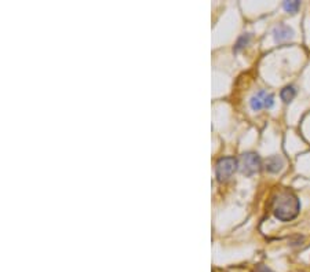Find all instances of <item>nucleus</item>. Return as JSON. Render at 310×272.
<instances>
[{
	"mask_svg": "<svg viewBox=\"0 0 310 272\" xmlns=\"http://www.w3.org/2000/svg\"><path fill=\"white\" fill-rule=\"evenodd\" d=\"M251 40V34H248V33H244V34H241L240 37H238V40H237L236 46H235V51H240L241 48H244L248 43Z\"/></svg>",
	"mask_w": 310,
	"mask_h": 272,
	"instance_id": "nucleus-9",
	"label": "nucleus"
},
{
	"mask_svg": "<svg viewBox=\"0 0 310 272\" xmlns=\"http://www.w3.org/2000/svg\"><path fill=\"white\" fill-rule=\"evenodd\" d=\"M261 169V158L255 153H244L241 155V170L245 176H253Z\"/></svg>",
	"mask_w": 310,
	"mask_h": 272,
	"instance_id": "nucleus-3",
	"label": "nucleus"
},
{
	"mask_svg": "<svg viewBox=\"0 0 310 272\" xmlns=\"http://www.w3.org/2000/svg\"><path fill=\"white\" fill-rule=\"evenodd\" d=\"M255 272H273L270 268H268L266 265H258L256 267V270H255Z\"/></svg>",
	"mask_w": 310,
	"mask_h": 272,
	"instance_id": "nucleus-10",
	"label": "nucleus"
},
{
	"mask_svg": "<svg viewBox=\"0 0 310 272\" xmlns=\"http://www.w3.org/2000/svg\"><path fill=\"white\" fill-rule=\"evenodd\" d=\"M295 95H296V89H295L294 85H287V87H284V88L280 91V98L286 103L291 102L295 98Z\"/></svg>",
	"mask_w": 310,
	"mask_h": 272,
	"instance_id": "nucleus-7",
	"label": "nucleus"
},
{
	"mask_svg": "<svg viewBox=\"0 0 310 272\" xmlns=\"http://www.w3.org/2000/svg\"><path fill=\"white\" fill-rule=\"evenodd\" d=\"M273 36H274V40L277 41V43H284V41L290 40V39L294 37V31L288 25L278 24L273 29Z\"/></svg>",
	"mask_w": 310,
	"mask_h": 272,
	"instance_id": "nucleus-5",
	"label": "nucleus"
},
{
	"mask_svg": "<svg viewBox=\"0 0 310 272\" xmlns=\"http://www.w3.org/2000/svg\"><path fill=\"white\" fill-rule=\"evenodd\" d=\"M238 162L235 157H223L217 162V177L219 182H225L237 170Z\"/></svg>",
	"mask_w": 310,
	"mask_h": 272,
	"instance_id": "nucleus-2",
	"label": "nucleus"
},
{
	"mask_svg": "<svg viewBox=\"0 0 310 272\" xmlns=\"http://www.w3.org/2000/svg\"><path fill=\"white\" fill-rule=\"evenodd\" d=\"M301 202L294 192L284 190L280 191L273 200V213L280 221H291L298 216Z\"/></svg>",
	"mask_w": 310,
	"mask_h": 272,
	"instance_id": "nucleus-1",
	"label": "nucleus"
},
{
	"mask_svg": "<svg viewBox=\"0 0 310 272\" xmlns=\"http://www.w3.org/2000/svg\"><path fill=\"white\" fill-rule=\"evenodd\" d=\"M283 7H284V10H286L287 13L295 14V13L299 10V7H301V1H298V0H292V1H284Z\"/></svg>",
	"mask_w": 310,
	"mask_h": 272,
	"instance_id": "nucleus-8",
	"label": "nucleus"
},
{
	"mask_svg": "<svg viewBox=\"0 0 310 272\" xmlns=\"http://www.w3.org/2000/svg\"><path fill=\"white\" fill-rule=\"evenodd\" d=\"M274 104V96L266 91H258L250 101V106L254 112H259L262 109H270Z\"/></svg>",
	"mask_w": 310,
	"mask_h": 272,
	"instance_id": "nucleus-4",
	"label": "nucleus"
},
{
	"mask_svg": "<svg viewBox=\"0 0 310 272\" xmlns=\"http://www.w3.org/2000/svg\"><path fill=\"white\" fill-rule=\"evenodd\" d=\"M284 167V161L281 157L278 155H272L266 160V164H265V168L269 173H277Z\"/></svg>",
	"mask_w": 310,
	"mask_h": 272,
	"instance_id": "nucleus-6",
	"label": "nucleus"
}]
</instances>
